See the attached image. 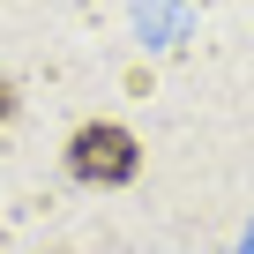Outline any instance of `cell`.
I'll return each mask as SVG.
<instances>
[{
  "mask_svg": "<svg viewBox=\"0 0 254 254\" xmlns=\"http://www.w3.org/2000/svg\"><path fill=\"white\" fill-rule=\"evenodd\" d=\"M67 172L82 187H127V180L142 172V142L127 135L120 120H90V127L67 135Z\"/></svg>",
  "mask_w": 254,
  "mask_h": 254,
  "instance_id": "1",
  "label": "cell"
},
{
  "mask_svg": "<svg viewBox=\"0 0 254 254\" xmlns=\"http://www.w3.org/2000/svg\"><path fill=\"white\" fill-rule=\"evenodd\" d=\"M8 120H15V82L0 75V127H8Z\"/></svg>",
  "mask_w": 254,
  "mask_h": 254,
  "instance_id": "2",
  "label": "cell"
}]
</instances>
